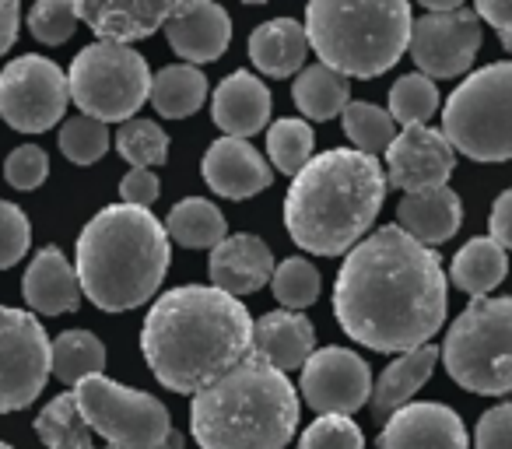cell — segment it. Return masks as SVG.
<instances>
[{
	"mask_svg": "<svg viewBox=\"0 0 512 449\" xmlns=\"http://www.w3.org/2000/svg\"><path fill=\"white\" fill-rule=\"evenodd\" d=\"M446 271L432 246L400 225L372 232L344 257L334 316L351 341L372 351H414L446 323Z\"/></svg>",
	"mask_w": 512,
	"mask_h": 449,
	"instance_id": "cell-1",
	"label": "cell"
},
{
	"mask_svg": "<svg viewBox=\"0 0 512 449\" xmlns=\"http://www.w3.org/2000/svg\"><path fill=\"white\" fill-rule=\"evenodd\" d=\"M249 344V309L211 285H183L158 295L141 330V348L155 379L190 397L249 358Z\"/></svg>",
	"mask_w": 512,
	"mask_h": 449,
	"instance_id": "cell-2",
	"label": "cell"
},
{
	"mask_svg": "<svg viewBox=\"0 0 512 449\" xmlns=\"http://www.w3.org/2000/svg\"><path fill=\"white\" fill-rule=\"evenodd\" d=\"M386 197V169L355 148L316 155L285 197V225L295 246L341 257L365 239Z\"/></svg>",
	"mask_w": 512,
	"mask_h": 449,
	"instance_id": "cell-3",
	"label": "cell"
},
{
	"mask_svg": "<svg viewBox=\"0 0 512 449\" xmlns=\"http://www.w3.org/2000/svg\"><path fill=\"white\" fill-rule=\"evenodd\" d=\"M81 295L106 313H127L162 288L169 271V232L148 207L109 204L78 236L74 250Z\"/></svg>",
	"mask_w": 512,
	"mask_h": 449,
	"instance_id": "cell-4",
	"label": "cell"
},
{
	"mask_svg": "<svg viewBox=\"0 0 512 449\" xmlns=\"http://www.w3.org/2000/svg\"><path fill=\"white\" fill-rule=\"evenodd\" d=\"M295 428V386L253 355L190 400V432L200 449H285Z\"/></svg>",
	"mask_w": 512,
	"mask_h": 449,
	"instance_id": "cell-5",
	"label": "cell"
},
{
	"mask_svg": "<svg viewBox=\"0 0 512 449\" xmlns=\"http://www.w3.org/2000/svg\"><path fill=\"white\" fill-rule=\"evenodd\" d=\"M411 8L404 0H313L306 39L323 67L344 78H379L411 46Z\"/></svg>",
	"mask_w": 512,
	"mask_h": 449,
	"instance_id": "cell-6",
	"label": "cell"
},
{
	"mask_svg": "<svg viewBox=\"0 0 512 449\" xmlns=\"http://www.w3.org/2000/svg\"><path fill=\"white\" fill-rule=\"evenodd\" d=\"M442 362L453 383L481 397L512 390V299H474L449 327Z\"/></svg>",
	"mask_w": 512,
	"mask_h": 449,
	"instance_id": "cell-7",
	"label": "cell"
},
{
	"mask_svg": "<svg viewBox=\"0 0 512 449\" xmlns=\"http://www.w3.org/2000/svg\"><path fill=\"white\" fill-rule=\"evenodd\" d=\"M442 134L474 162L512 158V60L488 64L453 88L442 109Z\"/></svg>",
	"mask_w": 512,
	"mask_h": 449,
	"instance_id": "cell-8",
	"label": "cell"
},
{
	"mask_svg": "<svg viewBox=\"0 0 512 449\" xmlns=\"http://www.w3.org/2000/svg\"><path fill=\"white\" fill-rule=\"evenodd\" d=\"M74 400L88 428L106 439V449H186L169 421V407L151 393L92 376L74 386Z\"/></svg>",
	"mask_w": 512,
	"mask_h": 449,
	"instance_id": "cell-9",
	"label": "cell"
},
{
	"mask_svg": "<svg viewBox=\"0 0 512 449\" xmlns=\"http://www.w3.org/2000/svg\"><path fill=\"white\" fill-rule=\"evenodd\" d=\"M148 60L130 46L95 43L74 57L67 71L71 102L81 116H92L99 123H130L134 113L151 99Z\"/></svg>",
	"mask_w": 512,
	"mask_h": 449,
	"instance_id": "cell-10",
	"label": "cell"
},
{
	"mask_svg": "<svg viewBox=\"0 0 512 449\" xmlns=\"http://www.w3.org/2000/svg\"><path fill=\"white\" fill-rule=\"evenodd\" d=\"M53 376V341L25 309L0 306V414L25 411Z\"/></svg>",
	"mask_w": 512,
	"mask_h": 449,
	"instance_id": "cell-11",
	"label": "cell"
},
{
	"mask_svg": "<svg viewBox=\"0 0 512 449\" xmlns=\"http://www.w3.org/2000/svg\"><path fill=\"white\" fill-rule=\"evenodd\" d=\"M71 102L67 74L46 57H18L0 74V116L22 134H43L57 127Z\"/></svg>",
	"mask_w": 512,
	"mask_h": 449,
	"instance_id": "cell-12",
	"label": "cell"
},
{
	"mask_svg": "<svg viewBox=\"0 0 512 449\" xmlns=\"http://www.w3.org/2000/svg\"><path fill=\"white\" fill-rule=\"evenodd\" d=\"M484 39V22L474 8H456L446 15H425L411 25V57L425 78H460L474 64Z\"/></svg>",
	"mask_w": 512,
	"mask_h": 449,
	"instance_id": "cell-13",
	"label": "cell"
},
{
	"mask_svg": "<svg viewBox=\"0 0 512 449\" xmlns=\"http://www.w3.org/2000/svg\"><path fill=\"white\" fill-rule=\"evenodd\" d=\"M299 393L316 414H341L351 418L362 411L372 397V372L365 358H358L348 348H323L313 351L306 365H302Z\"/></svg>",
	"mask_w": 512,
	"mask_h": 449,
	"instance_id": "cell-14",
	"label": "cell"
},
{
	"mask_svg": "<svg viewBox=\"0 0 512 449\" xmlns=\"http://www.w3.org/2000/svg\"><path fill=\"white\" fill-rule=\"evenodd\" d=\"M456 151L442 130L407 127L386 148V183L404 193H428L449 186Z\"/></svg>",
	"mask_w": 512,
	"mask_h": 449,
	"instance_id": "cell-15",
	"label": "cell"
},
{
	"mask_svg": "<svg viewBox=\"0 0 512 449\" xmlns=\"http://www.w3.org/2000/svg\"><path fill=\"white\" fill-rule=\"evenodd\" d=\"M74 11H78V22H85L99 36V43L130 46L134 39H148L165 29L179 11V0H165V4L158 0H116V4L81 0L74 4Z\"/></svg>",
	"mask_w": 512,
	"mask_h": 449,
	"instance_id": "cell-16",
	"label": "cell"
},
{
	"mask_svg": "<svg viewBox=\"0 0 512 449\" xmlns=\"http://www.w3.org/2000/svg\"><path fill=\"white\" fill-rule=\"evenodd\" d=\"M165 36L183 64H211L232 43V18L211 0H179V11L165 25Z\"/></svg>",
	"mask_w": 512,
	"mask_h": 449,
	"instance_id": "cell-17",
	"label": "cell"
},
{
	"mask_svg": "<svg viewBox=\"0 0 512 449\" xmlns=\"http://www.w3.org/2000/svg\"><path fill=\"white\" fill-rule=\"evenodd\" d=\"M379 449H467V428L446 404H407L390 414Z\"/></svg>",
	"mask_w": 512,
	"mask_h": 449,
	"instance_id": "cell-18",
	"label": "cell"
},
{
	"mask_svg": "<svg viewBox=\"0 0 512 449\" xmlns=\"http://www.w3.org/2000/svg\"><path fill=\"white\" fill-rule=\"evenodd\" d=\"M204 179L218 197L249 200L274 183V169L249 141L221 137L204 155Z\"/></svg>",
	"mask_w": 512,
	"mask_h": 449,
	"instance_id": "cell-19",
	"label": "cell"
},
{
	"mask_svg": "<svg viewBox=\"0 0 512 449\" xmlns=\"http://www.w3.org/2000/svg\"><path fill=\"white\" fill-rule=\"evenodd\" d=\"M274 267L278 264H274L271 246L249 232H239L211 250V288L232 295V299L253 295L264 285H271Z\"/></svg>",
	"mask_w": 512,
	"mask_h": 449,
	"instance_id": "cell-20",
	"label": "cell"
},
{
	"mask_svg": "<svg viewBox=\"0 0 512 449\" xmlns=\"http://www.w3.org/2000/svg\"><path fill=\"white\" fill-rule=\"evenodd\" d=\"M316 348V330L306 313H288V309H274V313L260 316L253 323V344L249 355L260 358L264 365L278 372H292L313 358Z\"/></svg>",
	"mask_w": 512,
	"mask_h": 449,
	"instance_id": "cell-21",
	"label": "cell"
},
{
	"mask_svg": "<svg viewBox=\"0 0 512 449\" xmlns=\"http://www.w3.org/2000/svg\"><path fill=\"white\" fill-rule=\"evenodd\" d=\"M211 116L225 130V137L246 141V137L260 134L271 120V92L256 74L235 71L214 88Z\"/></svg>",
	"mask_w": 512,
	"mask_h": 449,
	"instance_id": "cell-22",
	"label": "cell"
},
{
	"mask_svg": "<svg viewBox=\"0 0 512 449\" xmlns=\"http://www.w3.org/2000/svg\"><path fill=\"white\" fill-rule=\"evenodd\" d=\"M22 292L36 313L46 316H60V313H74L81 306V285H78V271L67 264V257L57 246H43V250L32 257L29 271L22 278Z\"/></svg>",
	"mask_w": 512,
	"mask_h": 449,
	"instance_id": "cell-23",
	"label": "cell"
},
{
	"mask_svg": "<svg viewBox=\"0 0 512 449\" xmlns=\"http://www.w3.org/2000/svg\"><path fill=\"white\" fill-rule=\"evenodd\" d=\"M439 358H442V348H435V344H421V348L404 351L400 358H393V362L379 372L376 383H372V414H376L379 421H390V414H397L400 407L411 404L414 393L432 379Z\"/></svg>",
	"mask_w": 512,
	"mask_h": 449,
	"instance_id": "cell-24",
	"label": "cell"
},
{
	"mask_svg": "<svg viewBox=\"0 0 512 449\" xmlns=\"http://www.w3.org/2000/svg\"><path fill=\"white\" fill-rule=\"evenodd\" d=\"M463 207L456 190L442 186V190L428 193H407L397 207V225L421 246H442L460 232Z\"/></svg>",
	"mask_w": 512,
	"mask_h": 449,
	"instance_id": "cell-25",
	"label": "cell"
},
{
	"mask_svg": "<svg viewBox=\"0 0 512 449\" xmlns=\"http://www.w3.org/2000/svg\"><path fill=\"white\" fill-rule=\"evenodd\" d=\"M309 39L306 25L295 18H271L249 36V60H253L267 78H288L306 64Z\"/></svg>",
	"mask_w": 512,
	"mask_h": 449,
	"instance_id": "cell-26",
	"label": "cell"
},
{
	"mask_svg": "<svg viewBox=\"0 0 512 449\" xmlns=\"http://www.w3.org/2000/svg\"><path fill=\"white\" fill-rule=\"evenodd\" d=\"M505 274H509V253L491 236H477L453 257L449 278L470 299H488V292H495L502 285Z\"/></svg>",
	"mask_w": 512,
	"mask_h": 449,
	"instance_id": "cell-27",
	"label": "cell"
},
{
	"mask_svg": "<svg viewBox=\"0 0 512 449\" xmlns=\"http://www.w3.org/2000/svg\"><path fill=\"white\" fill-rule=\"evenodd\" d=\"M292 95H295V106L299 113L306 116V123H323V120H334L341 116L344 109L351 106V81L344 74L330 71L323 64H313L306 71H299L292 85Z\"/></svg>",
	"mask_w": 512,
	"mask_h": 449,
	"instance_id": "cell-28",
	"label": "cell"
},
{
	"mask_svg": "<svg viewBox=\"0 0 512 449\" xmlns=\"http://www.w3.org/2000/svg\"><path fill=\"white\" fill-rule=\"evenodd\" d=\"M165 232L172 243L186 246V250H214L218 243L228 239V225L221 211L204 197H186L165 218Z\"/></svg>",
	"mask_w": 512,
	"mask_h": 449,
	"instance_id": "cell-29",
	"label": "cell"
},
{
	"mask_svg": "<svg viewBox=\"0 0 512 449\" xmlns=\"http://www.w3.org/2000/svg\"><path fill=\"white\" fill-rule=\"evenodd\" d=\"M207 99V78L200 67L190 64H172L151 78V106L165 116V120H186L193 116Z\"/></svg>",
	"mask_w": 512,
	"mask_h": 449,
	"instance_id": "cell-30",
	"label": "cell"
},
{
	"mask_svg": "<svg viewBox=\"0 0 512 449\" xmlns=\"http://www.w3.org/2000/svg\"><path fill=\"white\" fill-rule=\"evenodd\" d=\"M106 348L92 330H67L53 341V376L67 386H81L85 379L102 376Z\"/></svg>",
	"mask_w": 512,
	"mask_h": 449,
	"instance_id": "cell-31",
	"label": "cell"
},
{
	"mask_svg": "<svg viewBox=\"0 0 512 449\" xmlns=\"http://www.w3.org/2000/svg\"><path fill=\"white\" fill-rule=\"evenodd\" d=\"M36 435L46 442V449H106V446H95L92 428H88V421L81 418V411H78L74 390L53 397L50 404L39 411Z\"/></svg>",
	"mask_w": 512,
	"mask_h": 449,
	"instance_id": "cell-32",
	"label": "cell"
},
{
	"mask_svg": "<svg viewBox=\"0 0 512 449\" xmlns=\"http://www.w3.org/2000/svg\"><path fill=\"white\" fill-rule=\"evenodd\" d=\"M393 123L400 127H428L435 113H439V88L425 74H404L397 85L390 88V109Z\"/></svg>",
	"mask_w": 512,
	"mask_h": 449,
	"instance_id": "cell-33",
	"label": "cell"
},
{
	"mask_svg": "<svg viewBox=\"0 0 512 449\" xmlns=\"http://www.w3.org/2000/svg\"><path fill=\"white\" fill-rule=\"evenodd\" d=\"M344 120V134L348 141L355 144V151L362 155H372L376 158L379 151H386L397 137V123L386 109L372 106V102H351L348 109L341 113Z\"/></svg>",
	"mask_w": 512,
	"mask_h": 449,
	"instance_id": "cell-34",
	"label": "cell"
},
{
	"mask_svg": "<svg viewBox=\"0 0 512 449\" xmlns=\"http://www.w3.org/2000/svg\"><path fill=\"white\" fill-rule=\"evenodd\" d=\"M313 144L316 137L306 120H278L267 130V155L274 169H281L285 176H299L313 162Z\"/></svg>",
	"mask_w": 512,
	"mask_h": 449,
	"instance_id": "cell-35",
	"label": "cell"
},
{
	"mask_svg": "<svg viewBox=\"0 0 512 449\" xmlns=\"http://www.w3.org/2000/svg\"><path fill=\"white\" fill-rule=\"evenodd\" d=\"M274 299L288 309V313H302L306 306H313L320 295V271L309 264L306 257H288L285 264L274 267Z\"/></svg>",
	"mask_w": 512,
	"mask_h": 449,
	"instance_id": "cell-36",
	"label": "cell"
},
{
	"mask_svg": "<svg viewBox=\"0 0 512 449\" xmlns=\"http://www.w3.org/2000/svg\"><path fill=\"white\" fill-rule=\"evenodd\" d=\"M116 151L127 158L134 169H151L169 158V137L158 123L151 120H130L116 130Z\"/></svg>",
	"mask_w": 512,
	"mask_h": 449,
	"instance_id": "cell-37",
	"label": "cell"
},
{
	"mask_svg": "<svg viewBox=\"0 0 512 449\" xmlns=\"http://www.w3.org/2000/svg\"><path fill=\"white\" fill-rule=\"evenodd\" d=\"M109 127L92 116H71L60 127V151L71 158L74 165H92L109 151Z\"/></svg>",
	"mask_w": 512,
	"mask_h": 449,
	"instance_id": "cell-38",
	"label": "cell"
},
{
	"mask_svg": "<svg viewBox=\"0 0 512 449\" xmlns=\"http://www.w3.org/2000/svg\"><path fill=\"white\" fill-rule=\"evenodd\" d=\"M29 29L39 43L60 46L78 32V11L67 0H43L29 11Z\"/></svg>",
	"mask_w": 512,
	"mask_h": 449,
	"instance_id": "cell-39",
	"label": "cell"
},
{
	"mask_svg": "<svg viewBox=\"0 0 512 449\" xmlns=\"http://www.w3.org/2000/svg\"><path fill=\"white\" fill-rule=\"evenodd\" d=\"M299 449H365V435L351 418L323 414L302 432Z\"/></svg>",
	"mask_w": 512,
	"mask_h": 449,
	"instance_id": "cell-40",
	"label": "cell"
},
{
	"mask_svg": "<svg viewBox=\"0 0 512 449\" xmlns=\"http://www.w3.org/2000/svg\"><path fill=\"white\" fill-rule=\"evenodd\" d=\"M32 243V225L18 204L0 200V271L15 267L18 260L29 253Z\"/></svg>",
	"mask_w": 512,
	"mask_h": 449,
	"instance_id": "cell-41",
	"label": "cell"
},
{
	"mask_svg": "<svg viewBox=\"0 0 512 449\" xmlns=\"http://www.w3.org/2000/svg\"><path fill=\"white\" fill-rule=\"evenodd\" d=\"M46 176H50V158L39 144H22L4 162V179L15 190H36V186L46 183Z\"/></svg>",
	"mask_w": 512,
	"mask_h": 449,
	"instance_id": "cell-42",
	"label": "cell"
},
{
	"mask_svg": "<svg viewBox=\"0 0 512 449\" xmlns=\"http://www.w3.org/2000/svg\"><path fill=\"white\" fill-rule=\"evenodd\" d=\"M474 449H512V404H498L488 414H481Z\"/></svg>",
	"mask_w": 512,
	"mask_h": 449,
	"instance_id": "cell-43",
	"label": "cell"
},
{
	"mask_svg": "<svg viewBox=\"0 0 512 449\" xmlns=\"http://www.w3.org/2000/svg\"><path fill=\"white\" fill-rule=\"evenodd\" d=\"M158 193H162V183H158V176L151 169H130L120 183V197H123V204H130V207H148L151 211Z\"/></svg>",
	"mask_w": 512,
	"mask_h": 449,
	"instance_id": "cell-44",
	"label": "cell"
},
{
	"mask_svg": "<svg viewBox=\"0 0 512 449\" xmlns=\"http://www.w3.org/2000/svg\"><path fill=\"white\" fill-rule=\"evenodd\" d=\"M474 11L484 25H491L498 32L502 46L512 53V0H481Z\"/></svg>",
	"mask_w": 512,
	"mask_h": 449,
	"instance_id": "cell-45",
	"label": "cell"
},
{
	"mask_svg": "<svg viewBox=\"0 0 512 449\" xmlns=\"http://www.w3.org/2000/svg\"><path fill=\"white\" fill-rule=\"evenodd\" d=\"M491 239L502 246L505 253L512 250V190H505L491 207Z\"/></svg>",
	"mask_w": 512,
	"mask_h": 449,
	"instance_id": "cell-46",
	"label": "cell"
},
{
	"mask_svg": "<svg viewBox=\"0 0 512 449\" xmlns=\"http://www.w3.org/2000/svg\"><path fill=\"white\" fill-rule=\"evenodd\" d=\"M18 22H22V8H18L15 0H0V57L15 46Z\"/></svg>",
	"mask_w": 512,
	"mask_h": 449,
	"instance_id": "cell-47",
	"label": "cell"
},
{
	"mask_svg": "<svg viewBox=\"0 0 512 449\" xmlns=\"http://www.w3.org/2000/svg\"><path fill=\"white\" fill-rule=\"evenodd\" d=\"M0 449H15V446H8V442H0Z\"/></svg>",
	"mask_w": 512,
	"mask_h": 449,
	"instance_id": "cell-48",
	"label": "cell"
}]
</instances>
